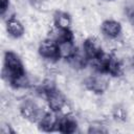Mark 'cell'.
Returning <instances> with one entry per match:
<instances>
[{"mask_svg":"<svg viewBox=\"0 0 134 134\" xmlns=\"http://www.w3.org/2000/svg\"><path fill=\"white\" fill-rule=\"evenodd\" d=\"M19 112L20 115L30 121V122H36L38 124V121L41 119V117L44 115V113L46 112L44 109H42L36 100L30 99V98H25L22 100L20 107H19Z\"/></svg>","mask_w":134,"mask_h":134,"instance_id":"7a4b0ae2","label":"cell"},{"mask_svg":"<svg viewBox=\"0 0 134 134\" xmlns=\"http://www.w3.org/2000/svg\"><path fill=\"white\" fill-rule=\"evenodd\" d=\"M25 71L24 70V66L22 63V60L20 59V57L12 51V50H7L4 53V65H3V69H2V77L3 80H5L7 83H9L13 77H15L16 75H18L19 73Z\"/></svg>","mask_w":134,"mask_h":134,"instance_id":"6da1fadb","label":"cell"},{"mask_svg":"<svg viewBox=\"0 0 134 134\" xmlns=\"http://www.w3.org/2000/svg\"><path fill=\"white\" fill-rule=\"evenodd\" d=\"M39 54L48 61H57L59 60L58 55V42L50 38L43 39L38 45Z\"/></svg>","mask_w":134,"mask_h":134,"instance_id":"277c9868","label":"cell"},{"mask_svg":"<svg viewBox=\"0 0 134 134\" xmlns=\"http://www.w3.org/2000/svg\"><path fill=\"white\" fill-rule=\"evenodd\" d=\"M88 133H107L108 130L106 129V125L100 121V120H94L92 122L89 124L88 126V130H87Z\"/></svg>","mask_w":134,"mask_h":134,"instance_id":"5bb4252c","label":"cell"},{"mask_svg":"<svg viewBox=\"0 0 134 134\" xmlns=\"http://www.w3.org/2000/svg\"><path fill=\"white\" fill-rule=\"evenodd\" d=\"M45 100H46L48 109L53 112H57V113L61 110V108L67 102L64 93L62 91H60L58 88L47 92L45 95Z\"/></svg>","mask_w":134,"mask_h":134,"instance_id":"5b68a950","label":"cell"},{"mask_svg":"<svg viewBox=\"0 0 134 134\" xmlns=\"http://www.w3.org/2000/svg\"><path fill=\"white\" fill-rule=\"evenodd\" d=\"M82 48L87 55L88 60H92L96 57H98L104 50H103V45L102 42L98 38L96 37H89L87 38L82 45Z\"/></svg>","mask_w":134,"mask_h":134,"instance_id":"8992f818","label":"cell"},{"mask_svg":"<svg viewBox=\"0 0 134 134\" xmlns=\"http://www.w3.org/2000/svg\"><path fill=\"white\" fill-rule=\"evenodd\" d=\"M59 120H60V115L57 112L48 110L38 121V126L44 132H52L54 130H58Z\"/></svg>","mask_w":134,"mask_h":134,"instance_id":"52a82bcc","label":"cell"},{"mask_svg":"<svg viewBox=\"0 0 134 134\" xmlns=\"http://www.w3.org/2000/svg\"><path fill=\"white\" fill-rule=\"evenodd\" d=\"M111 116L117 122H125L128 118V111L121 104H115L111 109Z\"/></svg>","mask_w":134,"mask_h":134,"instance_id":"4fadbf2b","label":"cell"},{"mask_svg":"<svg viewBox=\"0 0 134 134\" xmlns=\"http://www.w3.org/2000/svg\"><path fill=\"white\" fill-rule=\"evenodd\" d=\"M77 128H79V122L76 118L73 116V114L67 116H60V120L58 125L59 132L65 134H72L77 131Z\"/></svg>","mask_w":134,"mask_h":134,"instance_id":"8fae6325","label":"cell"},{"mask_svg":"<svg viewBox=\"0 0 134 134\" xmlns=\"http://www.w3.org/2000/svg\"><path fill=\"white\" fill-rule=\"evenodd\" d=\"M0 132L2 134H12V133H15V130L12 128V126L9 124H2Z\"/></svg>","mask_w":134,"mask_h":134,"instance_id":"ac0fdd59","label":"cell"},{"mask_svg":"<svg viewBox=\"0 0 134 134\" xmlns=\"http://www.w3.org/2000/svg\"><path fill=\"white\" fill-rule=\"evenodd\" d=\"M53 25L60 29H70L72 19L70 15L63 10H57L53 14Z\"/></svg>","mask_w":134,"mask_h":134,"instance_id":"7c38bea8","label":"cell"},{"mask_svg":"<svg viewBox=\"0 0 134 134\" xmlns=\"http://www.w3.org/2000/svg\"><path fill=\"white\" fill-rule=\"evenodd\" d=\"M74 39H65L58 41V55L59 60H69L76 51Z\"/></svg>","mask_w":134,"mask_h":134,"instance_id":"30bf717a","label":"cell"},{"mask_svg":"<svg viewBox=\"0 0 134 134\" xmlns=\"http://www.w3.org/2000/svg\"><path fill=\"white\" fill-rule=\"evenodd\" d=\"M126 14H127V18H128L130 24L134 26V5L133 4H131L127 7Z\"/></svg>","mask_w":134,"mask_h":134,"instance_id":"e0dca14e","label":"cell"},{"mask_svg":"<svg viewBox=\"0 0 134 134\" xmlns=\"http://www.w3.org/2000/svg\"><path fill=\"white\" fill-rule=\"evenodd\" d=\"M100 31L103 36H105L107 39H117L119 38L122 26L120 22L113 20V19H107L102 22L100 24Z\"/></svg>","mask_w":134,"mask_h":134,"instance_id":"ba28073f","label":"cell"},{"mask_svg":"<svg viewBox=\"0 0 134 134\" xmlns=\"http://www.w3.org/2000/svg\"><path fill=\"white\" fill-rule=\"evenodd\" d=\"M9 8H10L9 0H0V15L2 18H4L6 14H8Z\"/></svg>","mask_w":134,"mask_h":134,"instance_id":"2e32d148","label":"cell"},{"mask_svg":"<svg viewBox=\"0 0 134 134\" xmlns=\"http://www.w3.org/2000/svg\"><path fill=\"white\" fill-rule=\"evenodd\" d=\"M28 3L37 10H40V12H46L47 8H48V5H47V1L46 0H27Z\"/></svg>","mask_w":134,"mask_h":134,"instance_id":"9a60e30c","label":"cell"},{"mask_svg":"<svg viewBox=\"0 0 134 134\" xmlns=\"http://www.w3.org/2000/svg\"><path fill=\"white\" fill-rule=\"evenodd\" d=\"M109 75L102 72H95L84 80V86L86 89L95 94H103L109 88Z\"/></svg>","mask_w":134,"mask_h":134,"instance_id":"3957f363","label":"cell"},{"mask_svg":"<svg viewBox=\"0 0 134 134\" xmlns=\"http://www.w3.org/2000/svg\"><path fill=\"white\" fill-rule=\"evenodd\" d=\"M5 28L9 37L14 39H19L24 36L25 34V27L21 20H19L17 17L13 16L8 18L5 21Z\"/></svg>","mask_w":134,"mask_h":134,"instance_id":"9c48e42d","label":"cell"}]
</instances>
